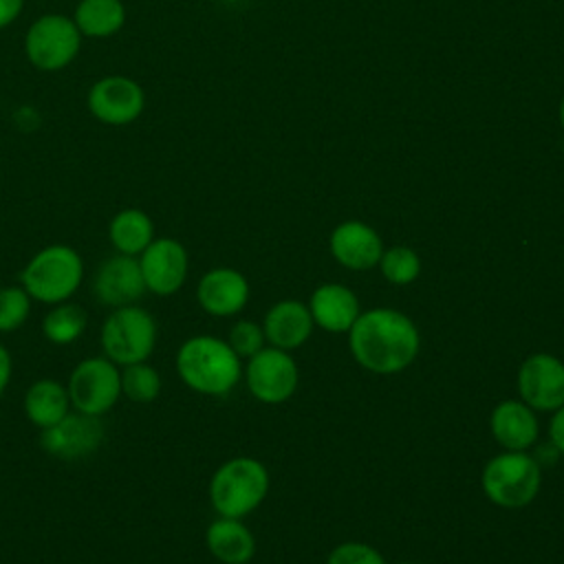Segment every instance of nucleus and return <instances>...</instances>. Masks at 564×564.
<instances>
[{
	"instance_id": "obj_32",
	"label": "nucleus",
	"mask_w": 564,
	"mask_h": 564,
	"mask_svg": "<svg viewBox=\"0 0 564 564\" xmlns=\"http://www.w3.org/2000/svg\"><path fill=\"white\" fill-rule=\"evenodd\" d=\"M11 375H13L11 355H9V350L0 344V394L7 390V386H9V381H11Z\"/></svg>"
},
{
	"instance_id": "obj_15",
	"label": "nucleus",
	"mask_w": 564,
	"mask_h": 564,
	"mask_svg": "<svg viewBox=\"0 0 564 564\" xmlns=\"http://www.w3.org/2000/svg\"><path fill=\"white\" fill-rule=\"evenodd\" d=\"M330 251L339 264L361 271L379 264L383 242L370 225L361 220H344L330 234Z\"/></svg>"
},
{
	"instance_id": "obj_10",
	"label": "nucleus",
	"mask_w": 564,
	"mask_h": 564,
	"mask_svg": "<svg viewBox=\"0 0 564 564\" xmlns=\"http://www.w3.org/2000/svg\"><path fill=\"white\" fill-rule=\"evenodd\" d=\"M104 441V425L99 416L68 412L55 425L42 430L40 445L46 454L62 460H79L97 452Z\"/></svg>"
},
{
	"instance_id": "obj_23",
	"label": "nucleus",
	"mask_w": 564,
	"mask_h": 564,
	"mask_svg": "<svg viewBox=\"0 0 564 564\" xmlns=\"http://www.w3.org/2000/svg\"><path fill=\"white\" fill-rule=\"evenodd\" d=\"M73 20L84 37H112L126 24V7L121 0H79Z\"/></svg>"
},
{
	"instance_id": "obj_28",
	"label": "nucleus",
	"mask_w": 564,
	"mask_h": 564,
	"mask_svg": "<svg viewBox=\"0 0 564 564\" xmlns=\"http://www.w3.org/2000/svg\"><path fill=\"white\" fill-rule=\"evenodd\" d=\"M262 341H264V330L258 324L242 319L234 324V328L229 330L227 344L234 348L238 357H253L258 350H262Z\"/></svg>"
},
{
	"instance_id": "obj_1",
	"label": "nucleus",
	"mask_w": 564,
	"mask_h": 564,
	"mask_svg": "<svg viewBox=\"0 0 564 564\" xmlns=\"http://www.w3.org/2000/svg\"><path fill=\"white\" fill-rule=\"evenodd\" d=\"M348 333L355 359L379 375L408 368L419 352V330L414 322L392 308L359 313Z\"/></svg>"
},
{
	"instance_id": "obj_29",
	"label": "nucleus",
	"mask_w": 564,
	"mask_h": 564,
	"mask_svg": "<svg viewBox=\"0 0 564 564\" xmlns=\"http://www.w3.org/2000/svg\"><path fill=\"white\" fill-rule=\"evenodd\" d=\"M326 564H386L381 553L361 542H346L333 549Z\"/></svg>"
},
{
	"instance_id": "obj_11",
	"label": "nucleus",
	"mask_w": 564,
	"mask_h": 564,
	"mask_svg": "<svg viewBox=\"0 0 564 564\" xmlns=\"http://www.w3.org/2000/svg\"><path fill=\"white\" fill-rule=\"evenodd\" d=\"M139 258L145 291L167 297L174 295L187 278V251L174 238H154Z\"/></svg>"
},
{
	"instance_id": "obj_26",
	"label": "nucleus",
	"mask_w": 564,
	"mask_h": 564,
	"mask_svg": "<svg viewBox=\"0 0 564 564\" xmlns=\"http://www.w3.org/2000/svg\"><path fill=\"white\" fill-rule=\"evenodd\" d=\"M381 273L392 284H410L421 273V260L410 247H392L381 253Z\"/></svg>"
},
{
	"instance_id": "obj_6",
	"label": "nucleus",
	"mask_w": 564,
	"mask_h": 564,
	"mask_svg": "<svg viewBox=\"0 0 564 564\" xmlns=\"http://www.w3.org/2000/svg\"><path fill=\"white\" fill-rule=\"evenodd\" d=\"M82 33L70 15L44 13L24 35V53L31 66L44 73L66 68L82 48Z\"/></svg>"
},
{
	"instance_id": "obj_13",
	"label": "nucleus",
	"mask_w": 564,
	"mask_h": 564,
	"mask_svg": "<svg viewBox=\"0 0 564 564\" xmlns=\"http://www.w3.org/2000/svg\"><path fill=\"white\" fill-rule=\"evenodd\" d=\"M518 390L529 408L557 410L564 405V364L546 352L531 355L520 366Z\"/></svg>"
},
{
	"instance_id": "obj_12",
	"label": "nucleus",
	"mask_w": 564,
	"mask_h": 564,
	"mask_svg": "<svg viewBox=\"0 0 564 564\" xmlns=\"http://www.w3.org/2000/svg\"><path fill=\"white\" fill-rule=\"evenodd\" d=\"M247 386L262 403H282L297 388L295 361L282 348H262L247 364Z\"/></svg>"
},
{
	"instance_id": "obj_25",
	"label": "nucleus",
	"mask_w": 564,
	"mask_h": 564,
	"mask_svg": "<svg viewBox=\"0 0 564 564\" xmlns=\"http://www.w3.org/2000/svg\"><path fill=\"white\" fill-rule=\"evenodd\" d=\"M161 392V375L145 361L123 366L121 394L132 403H152Z\"/></svg>"
},
{
	"instance_id": "obj_9",
	"label": "nucleus",
	"mask_w": 564,
	"mask_h": 564,
	"mask_svg": "<svg viewBox=\"0 0 564 564\" xmlns=\"http://www.w3.org/2000/svg\"><path fill=\"white\" fill-rule=\"evenodd\" d=\"M86 106L106 126H128L145 108V93L139 82L126 75H106L88 88Z\"/></svg>"
},
{
	"instance_id": "obj_30",
	"label": "nucleus",
	"mask_w": 564,
	"mask_h": 564,
	"mask_svg": "<svg viewBox=\"0 0 564 564\" xmlns=\"http://www.w3.org/2000/svg\"><path fill=\"white\" fill-rule=\"evenodd\" d=\"M549 434H551V441L555 445L557 452L564 454V405H560L551 419V425H549Z\"/></svg>"
},
{
	"instance_id": "obj_3",
	"label": "nucleus",
	"mask_w": 564,
	"mask_h": 564,
	"mask_svg": "<svg viewBox=\"0 0 564 564\" xmlns=\"http://www.w3.org/2000/svg\"><path fill=\"white\" fill-rule=\"evenodd\" d=\"M82 280L84 260L68 245H48L40 249L20 273V284L31 300L51 306L70 300Z\"/></svg>"
},
{
	"instance_id": "obj_27",
	"label": "nucleus",
	"mask_w": 564,
	"mask_h": 564,
	"mask_svg": "<svg viewBox=\"0 0 564 564\" xmlns=\"http://www.w3.org/2000/svg\"><path fill=\"white\" fill-rule=\"evenodd\" d=\"M31 313V295L20 286L0 289V333H13L24 326Z\"/></svg>"
},
{
	"instance_id": "obj_21",
	"label": "nucleus",
	"mask_w": 564,
	"mask_h": 564,
	"mask_svg": "<svg viewBox=\"0 0 564 564\" xmlns=\"http://www.w3.org/2000/svg\"><path fill=\"white\" fill-rule=\"evenodd\" d=\"M70 410L68 390L55 379H37L24 392V414L40 430L55 425Z\"/></svg>"
},
{
	"instance_id": "obj_4",
	"label": "nucleus",
	"mask_w": 564,
	"mask_h": 564,
	"mask_svg": "<svg viewBox=\"0 0 564 564\" xmlns=\"http://www.w3.org/2000/svg\"><path fill=\"white\" fill-rule=\"evenodd\" d=\"M269 491V474L256 458H231L223 463L209 482V500L218 516L242 518L251 513Z\"/></svg>"
},
{
	"instance_id": "obj_33",
	"label": "nucleus",
	"mask_w": 564,
	"mask_h": 564,
	"mask_svg": "<svg viewBox=\"0 0 564 564\" xmlns=\"http://www.w3.org/2000/svg\"><path fill=\"white\" fill-rule=\"evenodd\" d=\"M557 119H560V126L564 128V95L560 99V106H557Z\"/></svg>"
},
{
	"instance_id": "obj_19",
	"label": "nucleus",
	"mask_w": 564,
	"mask_h": 564,
	"mask_svg": "<svg viewBox=\"0 0 564 564\" xmlns=\"http://www.w3.org/2000/svg\"><path fill=\"white\" fill-rule=\"evenodd\" d=\"M491 432L502 447L522 452L538 438V419L527 403L502 401L491 412Z\"/></svg>"
},
{
	"instance_id": "obj_20",
	"label": "nucleus",
	"mask_w": 564,
	"mask_h": 564,
	"mask_svg": "<svg viewBox=\"0 0 564 564\" xmlns=\"http://www.w3.org/2000/svg\"><path fill=\"white\" fill-rule=\"evenodd\" d=\"M209 553L225 564H247L256 553V540L240 518L220 516L205 531Z\"/></svg>"
},
{
	"instance_id": "obj_2",
	"label": "nucleus",
	"mask_w": 564,
	"mask_h": 564,
	"mask_svg": "<svg viewBox=\"0 0 564 564\" xmlns=\"http://www.w3.org/2000/svg\"><path fill=\"white\" fill-rule=\"evenodd\" d=\"M176 372L194 392L220 397L238 383L240 357L227 341L212 335H196L181 344Z\"/></svg>"
},
{
	"instance_id": "obj_24",
	"label": "nucleus",
	"mask_w": 564,
	"mask_h": 564,
	"mask_svg": "<svg viewBox=\"0 0 564 564\" xmlns=\"http://www.w3.org/2000/svg\"><path fill=\"white\" fill-rule=\"evenodd\" d=\"M88 326V315L79 304L73 302H59L53 304V308L42 319V333L44 337L55 346H66L77 341Z\"/></svg>"
},
{
	"instance_id": "obj_16",
	"label": "nucleus",
	"mask_w": 564,
	"mask_h": 564,
	"mask_svg": "<svg viewBox=\"0 0 564 564\" xmlns=\"http://www.w3.org/2000/svg\"><path fill=\"white\" fill-rule=\"evenodd\" d=\"M196 297L205 313L216 317H229L236 315L247 304L249 284L240 271L218 267L200 278Z\"/></svg>"
},
{
	"instance_id": "obj_5",
	"label": "nucleus",
	"mask_w": 564,
	"mask_h": 564,
	"mask_svg": "<svg viewBox=\"0 0 564 564\" xmlns=\"http://www.w3.org/2000/svg\"><path fill=\"white\" fill-rule=\"evenodd\" d=\"M156 322L154 317L137 306H119L108 313L99 330V344L104 357L115 361L119 368L145 361L156 346Z\"/></svg>"
},
{
	"instance_id": "obj_8",
	"label": "nucleus",
	"mask_w": 564,
	"mask_h": 564,
	"mask_svg": "<svg viewBox=\"0 0 564 564\" xmlns=\"http://www.w3.org/2000/svg\"><path fill=\"white\" fill-rule=\"evenodd\" d=\"M66 390L75 412L101 416L112 410L121 397V370L104 355L82 359L73 368Z\"/></svg>"
},
{
	"instance_id": "obj_22",
	"label": "nucleus",
	"mask_w": 564,
	"mask_h": 564,
	"mask_svg": "<svg viewBox=\"0 0 564 564\" xmlns=\"http://www.w3.org/2000/svg\"><path fill=\"white\" fill-rule=\"evenodd\" d=\"M108 238L117 253L137 258L154 240V223L143 209L126 207L112 216Z\"/></svg>"
},
{
	"instance_id": "obj_7",
	"label": "nucleus",
	"mask_w": 564,
	"mask_h": 564,
	"mask_svg": "<svg viewBox=\"0 0 564 564\" xmlns=\"http://www.w3.org/2000/svg\"><path fill=\"white\" fill-rule=\"evenodd\" d=\"M540 482V465L524 452L500 454L482 471V489L489 500L509 509L529 505L538 496Z\"/></svg>"
},
{
	"instance_id": "obj_17",
	"label": "nucleus",
	"mask_w": 564,
	"mask_h": 564,
	"mask_svg": "<svg viewBox=\"0 0 564 564\" xmlns=\"http://www.w3.org/2000/svg\"><path fill=\"white\" fill-rule=\"evenodd\" d=\"M313 324L315 322L311 317L308 306L295 300H284L269 308L262 330L275 348L289 350L302 346L308 339Z\"/></svg>"
},
{
	"instance_id": "obj_31",
	"label": "nucleus",
	"mask_w": 564,
	"mask_h": 564,
	"mask_svg": "<svg viewBox=\"0 0 564 564\" xmlns=\"http://www.w3.org/2000/svg\"><path fill=\"white\" fill-rule=\"evenodd\" d=\"M24 9V0H0V29H7L18 20Z\"/></svg>"
},
{
	"instance_id": "obj_14",
	"label": "nucleus",
	"mask_w": 564,
	"mask_h": 564,
	"mask_svg": "<svg viewBox=\"0 0 564 564\" xmlns=\"http://www.w3.org/2000/svg\"><path fill=\"white\" fill-rule=\"evenodd\" d=\"M93 291L97 302L110 308L137 304V300L145 293L139 258L117 253L104 260L95 271Z\"/></svg>"
},
{
	"instance_id": "obj_18",
	"label": "nucleus",
	"mask_w": 564,
	"mask_h": 564,
	"mask_svg": "<svg viewBox=\"0 0 564 564\" xmlns=\"http://www.w3.org/2000/svg\"><path fill=\"white\" fill-rule=\"evenodd\" d=\"M311 317L317 326L330 333L350 330L359 317V302L344 284H322L311 297Z\"/></svg>"
}]
</instances>
